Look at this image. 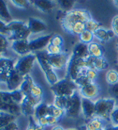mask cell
<instances>
[{"label":"cell","mask_w":118,"mask_h":130,"mask_svg":"<svg viewBox=\"0 0 118 130\" xmlns=\"http://www.w3.org/2000/svg\"><path fill=\"white\" fill-rule=\"evenodd\" d=\"M8 31H9V41L13 42L17 40H29L32 35L29 30L27 24L21 20H12L8 23Z\"/></svg>","instance_id":"6da1fadb"},{"label":"cell","mask_w":118,"mask_h":130,"mask_svg":"<svg viewBox=\"0 0 118 130\" xmlns=\"http://www.w3.org/2000/svg\"><path fill=\"white\" fill-rule=\"evenodd\" d=\"M91 18L90 13L85 10H71L65 13V15L61 19V26L66 32H69L70 27L75 23L83 22L85 23L87 20Z\"/></svg>","instance_id":"7a4b0ae2"},{"label":"cell","mask_w":118,"mask_h":130,"mask_svg":"<svg viewBox=\"0 0 118 130\" xmlns=\"http://www.w3.org/2000/svg\"><path fill=\"white\" fill-rule=\"evenodd\" d=\"M95 116L104 121H110L112 111L116 107V101L113 98H99L95 100Z\"/></svg>","instance_id":"3957f363"},{"label":"cell","mask_w":118,"mask_h":130,"mask_svg":"<svg viewBox=\"0 0 118 130\" xmlns=\"http://www.w3.org/2000/svg\"><path fill=\"white\" fill-rule=\"evenodd\" d=\"M52 91L54 92V96H64L70 97L78 91V87L75 82L72 81L70 78L65 77L61 78L57 84L51 87Z\"/></svg>","instance_id":"277c9868"},{"label":"cell","mask_w":118,"mask_h":130,"mask_svg":"<svg viewBox=\"0 0 118 130\" xmlns=\"http://www.w3.org/2000/svg\"><path fill=\"white\" fill-rule=\"evenodd\" d=\"M86 68L85 59H79L74 57L73 55H70V59L66 69L67 77L70 78L72 81H75L77 78L81 75H83V70Z\"/></svg>","instance_id":"5b68a950"},{"label":"cell","mask_w":118,"mask_h":130,"mask_svg":"<svg viewBox=\"0 0 118 130\" xmlns=\"http://www.w3.org/2000/svg\"><path fill=\"white\" fill-rule=\"evenodd\" d=\"M36 61H37V59H36L35 53H30L28 55L21 57L17 59L14 69L22 76H26L30 75Z\"/></svg>","instance_id":"8992f818"},{"label":"cell","mask_w":118,"mask_h":130,"mask_svg":"<svg viewBox=\"0 0 118 130\" xmlns=\"http://www.w3.org/2000/svg\"><path fill=\"white\" fill-rule=\"evenodd\" d=\"M66 115L70 118H77L82 114V96L76 91L72 96L68 97Z\"/></svg>","instance_id":"52a82bcc"},{"label":"cell","mask_w":118,"mask_h":130,"mask_svg":"<svg viewBox=\"0 0 118 130\" xmlns=\"http://www.w3.org/2000/svg\"><path fill=\"white\" fill-rule=\"evenodd\" d=\"M53 34H46V35L38 36L35 39H29V47L31 53H37L39 51L46 50L47 46L50 43Z\"/></svg>","instance_id":"ba28073f"},{"label":"cell","mask_w":118,"mask_h":130,"mask_svg":"<svg viewBox=\"0 0 118 130\" xmlns=\"http://www.w3.org/2000/svg\"><path fill=\"white\" fill-rule=\"evenodd\" d=\"M69 59L70 56L64 52L59 54V55L50 56V63H51L52 68L54 69L55 72L60 71V70L66 71L68 61H69Z\"/></svg>","instance_id":"9c48e42d"},{"label":"cell","mask_w":118,"mask_h":130,"mask_svg":"<svg viewBox=\"0 0 118 130\" xmlns=\"http://www.w3.org/2000/svg\"><path fill=\"white\" fill-rule=\"evenodd\" d=\"M23 78H25V76H22L15 69H13L9 74V77H8L6 83V90L8 91H13L19 90L22 81H23Z\"/></svg>","instance_id":"30bf717a"},{"label":"cell","mask_w":118,"mask_h":130,"mask_svg":"<svg viewBox=\"0 0 118 130\" xmlns=\"http://www.w3.org/2000/svg\"><path fill=\"white\" fill-rule=\"evenodd\" d=\"M10 49L16 55L21 57L30 54V47H29V40H17L10 42Z\"/></svg>","instance_id":"8fae6325"},{"label":"cell","mask_w":118,"mask_h":130,"mask_svg":"<svg viewBox=\"0 0 118 130\" xmlns=\"http://www.w3.org/2000/svg\"><path fill=\"white\" fill-rule=\"evenodd\" d=\"M80 95L83 98H87L90 100H94L98 97L99 93V88L95 82H91L89 84L83 86L78 90Z\"/></svg>","instance_id":"7c38bea8"},{"label":"cell","mask_w":118,"mask_h":130,"mask_svg":"<svg viewBox=\"0 0 118 130\" xmlns=\"http://www.w3.org/2000/svg\"><path fill=\"white\" fill-rule=\"evenodd\" d=\"M26 24H27V26H28L32 35L33 34L43 33L47 29V25L44 21H42L41 19H38V18H35V17H30L27 20Z\"/></svg>","instance_id":"4fadbf2b"},{"label":"cell","mask_w":118,"mask_h":130,"mask_svg":"<svg viewBox=\"0 0 118 130\" xmlns=\"http://www.w3.org/2000/svg\"><path fill=\"white\" fill-rule=\"evenodd\" d=\"M96 105L95 101L82 97V114L84 119L90 120L95 117Z\"/></svg>","instance_id":"5bb4252c"},{"label":"cell","mask_w":118,"mask_h":130,"mask_svg":"<svg viewBox=\"0 0 118 130\" xmlns=\"http://www.w3.org/2000/svg\"><path fill=\"white\" fill-rule=\"evenodd\" d=\"M35 55L36 59H37V62L38 63L39 67L41 68L43 73L48 72L50 70H53L51 63H50V56H49L48 53L46 52V50L35 53Z\"/></svg>","instance_id":"9a60e30c"},{"label":"cell","mask_w":118,"mask_h":130,"mask_svg":"<svg viewBox=\"0 0 118 130\" xmlns=\"http://www.w3.org/2000/svg\"><path fill=\"white\" fill-rule=\"evenodd\" d=\"M31 5L42 12H50L55 7H57V2L52 0H36L31 1Z\"/></svg>","instance_id":"2e32d148"},{"label":"cell","mask_w":118,"mask_h":130,"mask_svg":"<svg viewBox=\"0 0 118 130\" xmlns=\"http://www.w3.org/2000/svg\"><path fill=\"white\" fill-rule=\"evenodd\" d=\"M114 33L112 32V29H108V28H104V27H100L98 31L94 33V37L97 40H99L101 42H107L114 37Z\"/></svg>","instance_id":"e0dca14e"},{"label":"cell","mask_w":118,"mask_h":130,"mask_svg":"<svg viewBox=\"0 0 118 130\" xmlns=\"http://www.w3.org/2000/svg\"><path fill=\"white\" fill-rule=\"evenodd\" d=\"M71 55H73L74 57L79 58V59H87V58L89 57L87 44H84V43H83V42H79L76 45L74 46Z\"/></svg>","instance_id":"ac0fdd59"},{"label":"cell","mask_w":118,"mask_h":130,"mask_svg":"<svg viewBox=\"0 0 118 130\" xmlns=\"http://www.w3.org/2000/svg\"><path fill=\"white\" fill-rule=\"evenodd\" d=\"M87 47H88L89 56L92 57V58H95V59L102 58L103 55H104V50L102 48V46L98 42H92L91 43L87 44Z\"/></svg>","instance_id":"d6986e66"},{"label":"cell","mask_w":118,"mask_h":130,"mask_svg":"<svg viewBox=\"0 0 118 130\" xmlns=\"http://www.w3.org/2000/svg\"><path fill=\"white\" fill-rule=\"evenodd\" d=\"M105 121L99 117H95L86 122V127L88 130H103L105 129Z\"/></svg>","instance_id":"ffe728a7"},{"label":"cell","mask_w":118,"mask_h":130,"mask_svg":"<svg viewBox=\"0 0 118 130\" xmlns=\"http://www.w3.org/2000/svg\"><path fill=\"white\" fill-rule=\"evenodd\" d=\"M36 83L34 82V80H33V78H32L31 75H26L25 78H23V81H22V85H21V87H20L19 90L22 91V93L25 94V96H26V95L30 94V91H31L32 87Z\"/></svg>","instance_id":"44dd1931"},{"label":"cell","mask_w":118,"mask_h":130,"mask_svg":"<svg viewBox=\"0 0 118 130\" xmlns=\"http://www.w3.org/2000/svg\"><path fill=\"white\" fill-rule=\"evenodd\" d=\"M0 19L5 21L6 23H10L12 21V17L8 8V4L4 0H0Z\"/></svg>","instance_id":"7402d4cb"},{"label":"cell","mask_w":118,"mask_h":130,"mask_svg":"<svg viewBox=\"0 0 118 130\" xmlns=\"http://www.w3.org/2000/svg\"><path fill=\"white\" fill-rule=\"evenodd\" d=\"M0 110L6 111L7 113L11 114L15 117H18L19 115L22 114V112H21V105L14 104V103L9 105H3L0 108Z\"/></svg>","instance_id":"603a6c76"},{"label":"cell","mask_w":118,"mask_h":130,"mask_svg":"<svg viewBox=\"0 0 118 130\" xmlns=\"http://www.w3.org/2000/svg\"><path fill=\"white\" fill-rule=\"evenodd\" d=\"M49 115V104L42 101L39 105H38L35 108V114L34 118L38 119L40 117H47Z\"/></svg>","instance_id":"cb8c5ba5"},{"label":"cell","mask_w":118,"mask_h":130,"mask_svg":"<svg viewBox=\"0 0 118 130\" xmlns=\"http://www.w3.org/2000/svg\"><path fill=\"white\" fill-rule=\"evenodd\" d=\"M106 82L108 83L110 86H112L114 84L118 83V71L115 69H109L106 72L105 75Z\"/></svg>","instance_id":"d4e9b609"},{"label":"cell","mask_w":118,"mask_h":130,"mask_svg":"<svg viewBox=\"0 0 118 130\" xmlns=\"http://www.w3.org/2000/svg\"><path fill=\"white\" fill-rule=\"evenodd\" d=\"M45 78H46V81L48 82V84L53 87L55 84H57L59 80H60V77L58 76L57 73L54 71V69L53 70H50L48 72H45L44 73Z\"/></svg>","instance_id":"484cf974"},{"label":"cell","mask_w":118,"mask_h":130,"mask_svg":"<svg viewBox=\"0 0 118 130\" xmlns=\"http://www.w3.org/2000/svg\"><path fill=\"white\" fill-rule=\"evenodd\" d=\"M14 66H15V62L12 59H7L4 57L0 59V71H5L10 73V71H12L14 69Z\"/></svg>","instance_id":"4316f807"},{"label":"cell","mask_w":118,"mask_h":130,"mask_svg":"<svg viewBox=\"0 0 118 130\" xmlns=\"http://www.w3.org/2000/svg\"><path fill=\"white\" fill-rule=\"evenodd\" d=\"M17 120V117L13 116L11 114L7 113L6 111L0 110V128H2L3 126L7 125L8 124H10L11 122Z\"/></svg>","instance_id":"83f0119b"},{"label":"cell","mask_w":118,"mask_h":130,"mask_svg":"<svg viewBox=\"0 0 118 130\" xmlns=\"http://www.w3.org/2000/svg\"><path fill=\"white\" fill-rule=\"evenodd\" d=\"M49 115L54 116V117L57 118L58 120L63 118L64 116H66V111L64 109H62L60 107H56L54 104L49 105Z\"/></svg>","instance_id":"f1b7e54d"},{"label":"cell","mask_w":118,"mask_h":130,"mask_svg":"<svg viewBox=\"0 0 118 130\" xmlns=\"http://www.w3.org/2000/svg\"><path fill=\"white\" fill-rule=\"evenodd\" d=\"M84 25H85V30L93 33V34L96 32V31H98V30L101 27L100 23L98 22V21H96L95 19H93L92 17L87 20L85 23H84Z\"/></svg>","instance_id":"f546056e"},{"label":"cell","mask_w":118,"mask_h":130,"mask_svg":"<svg viewBox=\"0 0 118 130\" xmlns=\"http://www.w3.org/2000/svg\"><path fill=\"white\" fill-rule=\"evenodd\" d=\"M109 63L107 61V59H104L103 57L102 58H98V59H94V69L97 72H100L103 70L108 69Z\"/></svg>","instance_id":"4dcf8cb0"},{"label":"cell","mask_w":118,"mask_h":130,"mask_svg":"<svg viewBox=\"0 0 118 130\" xmlns=\"http://www.w3.org/2000/svg\"><path fill=\"white\" fill-rule=\"evenodd\" d=\"M35 108L36 107L26 102H22L21 104V112L23 116H26V117H33L35 114Z\"/></svg>","instance_id":"1f68e13d"},{"label":"cell","mask_w":118,"mask_h":130,"mask_svg":"<svg viewBox=\"0 0 118 130\" xmlns=\"http://www.w3.org/2000/svg\"><path fill=\"white\" fill-rule=\"evenodd\" d=\"M10 99H11V102L14 103V104H18V105L22 104L23 99H25V94L20 90L10 91Z\"/></svg>","instance_id":"d6a6232c"},{"label":"cell","mask_w":118,"mask_h":130,"mask_svg":"<svg viewBox=\"0 0 118 130\" xmlns=\"http://www.w3.org/2000/svg\"><path fill=\"white\" fill-rule=\"evenodd\" d=\"M84 30H85V25H84V23H83V22H78V23H75L73 26L70 27L69 32L68 33L75 36L76 35L80 36Z\"/></svg>","instance_id":"836d02e7"},{"label":"cell","mask_w":118,"mask_h":130,"mask_svg":"<svg viewBox=\"0 0 118 130\" xmlns=\"http://www.w3.org/2000/svg\"><path fill=\"white\" fill-rule=\"evenodd\" d=\"M57 2V6H59L61 9L66 10V12L69 11V10H73L72 8L74 7V5L76 4L75 1H72V0H58L56 1Z\"/></svg>","instance_id":"e575fe53"},{"label":"cell","mask_w":118,"mask_h":130,"mask_svg":"<svg viewBox=\"0 0 118 130\" xmlns=\"http://www.w3.org/2000/svg\"><path fill=\"white\" fill-rule=\"evenodd\" d=\"M67 101H68V97H64V96H54V103L53 104L55 105L56 107H60L62 109L66 110L67 106Z\"/></svg>","instance_id":"d590c367"},{"label":"cell","mask_w":118,"mask_h":130,"mask_svg":"<svg viewBox=\"0 0 118 130\" xmlns=\"http://www.w3.org/2000/svg\"><path fill=\"white\" fill-rule=\"evenodd\" d=\"M94 34L89 31H87V30H84L80 36H79V39H80V42L84 43V44H89L91 42H93V40H94Z\"/></svg>","instance_id":"8d00e7d4"},{"label":"cell","mask_w":118,"mask_h":130,"mask_svg":"<svg viewBox=\"0 0 118 130\" xmlns=\"http://www.w3.org/2000/svg\"><path fill=\"white\" fill-rule=\"evenodd\" d=\"M22 102H26L27 104L31 105L34 107H36L38 105H39L42 102V98H36L34 96H32V95L28 94L25 96V99H23Z\"/></svg>","instance_id":"74e56055"},{"label":"cell","mask_w":118,"mask_h":130,"mask_svg":"<svg viewBox=\"0 0 118 130\" xmlns=\"http://www.w3.org/2000/svg\"><path fill=\"white\" fill-rule=\"evenodd\" d=\"M10 4L13 5L14 7H17L19 9H25L27 10L30 5H31V1H27V0H16V1H10Z\"/></svg>","instance_id":"f35d334b"},{"label":"cell","mask_w":118,"mask_h":130,"mask_svg":"<svg viewBox=\"0 0 118 130\" xmlns=\"http://www.w3.org/2000/svg\"><path fill=\"white\" fill-rule=\"evenodd\" d=\"M83 75H85L91 82H95V80L97 79V76H98V72L95 69L85 68L83 72Z\"/></svg>","instance_id":"ab89813d"},{"label":"cell","mask_w":118,"mask_h":130,"mask_svg":"<svg viewBox=\"0 0 118 130\" xmlns=\"http://www.w3.org/2000/svg\"><path fill=\"white\" fill-rule=\"evenodd\" d=\"M46 52L48 53L50 56H55L63 53V51H62V47H60V46L54 45V44L49 43V45L46 48Z\"/></svg>","instance_id":"60d3db41"},{"label":"cell","mask_w":118,"mask_h":130,"mask_svg":"<svg viewBox=\"0 0 118 130\" xmlns=\"http://www.w3.org/2000/svg\"><path fill=\"white\" fill-rule=\"evenodd\" d=\"M9 45H10L9 38L3 34H0V51L5 53L9 48Z\"/></svg>","instance_id":"b9f144b4"},{"label":"cell","mask_w":118,"mask_h":130,"mask_svg":"<svg viewBox=\"0 0 118 130\" xmlns=\"http://www.w3.org/2000/svg\"><path fill=\"white\" fill-rule=\"evenodd\" d=\"M30 95H32L36 98H42L43 96V90L40 86H38V84H35L32 87L31 91H30Z\"/></svg>","instance_id":"7bdbcfd3"},{"label":"cell","mask_w":118,"mask_h":130,"mask_svg":"<svg viewBox=\"0 0 118 130\" xmlns=\"http://www.w3.org/2000/svg\"><path fill=\"white\" fill-rule=\"evenodd\" d=\"M74 82H75V84L77 85V87H78V90H79L80 88H82V87H83V86H85V85L91 83V81H90L89 79L86 77L84 75H81L80 76L77 78V79Z\"/></svg>","instance_id":"ee69618b"},{"label":"cell","mask_w":118,"mask_h":130,"mask_svg":"<svg viewBox=\"0 0 118 130\" xmlns=\"http://www.w3.org/2000/svg\"><path fill=\"white\" fill-rule=\"evenodd\" d=\"M50 43L51 44H54V45H57L62 47L63 44H64V40L62 38L61 35H58V34H53L51 38V41H50Z\"/></svg>","instance_id":"f6af8a7d"},{"label":"cell","mask_w":118,"mask_h":130,"mask_svg":"<svg viewBox=\"0 0 118 130\" xmlns=\"http://www.w3.org/2000/svg\"><path fill=\"white\" fill-rule=\"evenodd\" d=\"M110 122L112 124V127H118V107L116 106L113 111H112L111 118H110Z\"/></svg>","instance_id":"bcb514c9"},{"label":"cell","mask_w":118,"mask_h":130,"mask_svg":"<svg viewBox=\"0 0 118 130\" xmlns=\"http://www.w3.org/2000/svg\"><path fill=\"white\" fill-rule=\"evenodd\" d=\"M112 28L111 29L112 30V32L114 33V35L116 37H118V14L113 16V18L112 19Z\"/></svg>","instance_id":"7dc6e473"},{"label":"cell","mask_w":118,"mask_h":130,"mask_svg":"<svg viewBox=\"0 0 118 130\" xmlns=\"http://www.w3.org/2000/svg\"><path fill=\"white\" fill-rule=\"evenodd\" d=\"M0 34L9 37V31H8V23L0 19Z\"/></svg>","instance_id":"c3c4849f"},{"label":"cell","mask_w":118,"mask_h":130,"mask_svg":"<svg viewBox=\"0 0 118 130\" xmlns=\"http://www.w3.org/2000/svg\"><path fill=\"white\" fill-rule=\"evenodd\" d=\"M109 91H110V93L112 95V98H113L115 100L118 99V83L111 86Z\"/></svg>","instance_id":"681fc988"},{"label":"cell","mask_w":118,"mask_h":130,"mask_svg":"<svg viewBox=\"0 0 118 130\" xmlns=\"http://www.w3.org/2000/svg\"><path fill=\"white\" fill-rule=\"evenodd\" d=\"M18 128H19L18 124H17L16 121H14V122H11L7 125L3 126L2 128H0V130H18Z\"/></svg>","instance_id":"f907efd6"},{"label":"cell","mask_w":118,"mask_h":130,"mask_svg":"<svg viewBox=\"0 0 118 130\" xmlns=\"http://www.w3.org/2000/svg\"><path fill=\"white\" fill-rule=\"evenodd\" d=\"M47 120H48V125L49 126H54V125H57L58 124V120L57 118L54 117V116H51V115H48L47 116Z\"/></svg>","instance_id":"816d5d0a"},{"label":"cell","mask_w":118,"mask_h":130,"mask_svg":"<svg viewBox=\"0 0 118 130\" xmlns=\"http://www.w3.org/2000/svg\"><path fill=\"white\" fill-rule=\"evenodd\" d=\"M36 121H37V123H38V125L43 127V128L46 126H49L47 117H40V118H38V119H36Z\"/></svg>","instance_id":"f5cc1de1"},{"label":"cell","mask_w":118,"mask_h":130,"mask_svg":"<svg viewBox=\"0 0 118 130\" xmlns=\"http://www.w3.org/2000/svg\"><path fill=\"white\" fill-rule=\"evenodd\" d=\"M9 72H5V71H0V83H4L6 84L7 80H8V77H9Z\"/></svg>","instance_id":"db71d44e"},{"label":"cell","mask_w":118,"mask_h":130,"mask_svg":"<svg viewBox=\"0 0 118 130\" xmlns=\"http://www.w3.org/2000/svg\"><path fill=\"white\" fill-rule=\"evenodd\" d=\"M51 130H66L63 126H61V125H54L51 128Z\"/></svg>","instance_id":"11a10c76"},{"label":"cell","mask_w":118,"mask_h":130,"mask_svg":"<svg viewBox=\"0 0 118 130\" xmlns=\"http://www.w3.org/2000/svg\"><path fill=\"white\" fill-rule=\"evenodd\" d=\"M77 130H88L87 129V127H86V124H82V125H80V126H78L76 128Z\"/></svg>","instance_id":"9f6ffc18"},{"label":"cell","mask_w":118,"mask_h":130,"mask_svg":"<svg viewBox=\"0 0 118 130\" xmlns=\"http://www.w3.org/2000/svg\"><path fill=\"white\" fill-rule=\"evenodd\" d=\"M113 5H115V6L118 8V0H114V1H113Z\"/></svg>","instance_id":"6f0895ef"},{"label":"cell","mask_w":118,"mask_h":130,"mask_svg":"<svg viewBox=\"0 0 118 130\" xmlns=\"http://www.w3.org/2000/svg\"><path fill=\"white\" fill-rule=\"evenodd\" d=\"M2 55H3V53H2V52H1V51H0V59L2 58Z\"/></svg>","instance_id":"680465c9"},{"label":"cell","mask_w":118,"mask_h":130,"mask_svg":"<svg viewBox=\"0 0 118 130\" xmlns=\"http://www.w3.org/2000/svg\"><path fill=\"white\" fill-rule=\"evenodd\" d=\"M116 48H117V51H118V40H117V42H116Z\"/></svg>","instance_id":"91938a15"},{"label":"cell","mask_w":118,"mask_h":130,"mask_svg":"<svg viewBox=\"0 0 118 130\" xmlns=\"http://www.w3.org/2000/svg\"><path fill=\"white\" fill-rule=\"evenodd\" d=\"M66 130H77L76 128H69V129H66Z\"/></svg>","instance_id":"94428289"},{"label":"cell","mask_w":118,"mask_h":130,"mask_svg":"<svg viewBox=\"0 0 118 130\" xmlns=\"http://www.w3.org/2000/svg\"><path fill=\"white\" fill-rule=\"evenodd\" d=\"M103 130H105V129H103Z\"/></svg>","instance_id":"6125c7cd"},{"label":"cell","mask_w":118,"mask_h":130,"mask_svg":"<svg viewBox=\"0 0 118 130\" xmlns=\"http://www.w3.org/2000/svg\"><path fill=\"white\" fill-rule=\"evenodd\" d=\"M117 60H118V59H117Z\"/></svg>","instance_id":"be15d7a7"}]
</instances>
